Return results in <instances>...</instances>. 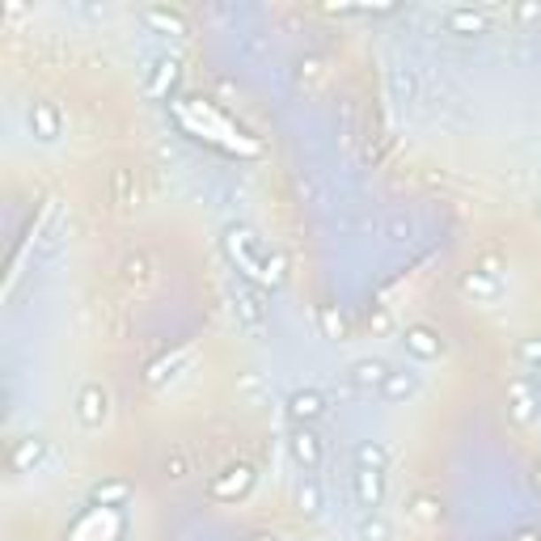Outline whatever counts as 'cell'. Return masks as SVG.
Returning <instances> with one entry per match:
<instances>
[{
	"mask_svg": "<svg viewBox=\"0 0 541 541\" xmlns=\"http://www.w3.org/2000/svg\"><path fill=\"white\" fill-rule=\"evenodd\" d=\"M317 322H322V334H326V339H343V313L334 309V305H322V309H317Z\"/></svg>",
	"mask_w": 541,
	"mask_h": 541,
	"instance_id": "603a6c76",
	"label": "cell"
},
{
	"mask_svg": "<svg viewBox=\"0 0 541 541\" xmlns=\"http://www.w3.org/2000/svg\"><path fill=\"white\" fill-rule=\"evenodd\" d=\"M389 461H393V453L381 440H360L355 445V469H389Z\"/></svg>",
	"mask_w": 541,
	"mask_h": 541,
	"instance_id": "2e32d148",
	"label": "cell"
},
{
	"mask_svg": "<svg viewBox=\"0 0 541 541\" xmlns=\"http://www.w3.org/2000/svg\"><path fill=\"white\" fill-rule=\"evenodd\" d=\"M355 537H360V541H389V537H393V524H389L381 512H360Z\"/></svg>",
	"mask_w": 541,
	"mask_h": 541,
	"instance_id": "e0dca14e",
	"label": "cell"
},
{
	"mask_svg": "<svg viewBox=\"0 0 541 541\" xmlns=\"http://www.w3.org/2000/svg\"><path fill=\"white\" fill-rule=\"evenodd\" d=\"M254 486V469L250 465H232V469H225L220 478H212V499H241L246 491Z\"/></svg>",
	"mask_w": 541,
	"mask_h": 541,
	"instance_id": "9c48e42d",
	"label": "cell"
},
{
	"mask_svg": "<svg viewBox=\"0 0 541 541\" xmlns=\"http://www.w3.org/2000/svg\"><path fill=\"white\" fill-rule=\"evenodd\" d=\"M123 279H127V284H135V288L153 284V263H149L144 254H127V258H123Z\"/></svg>",
	"mask_w": 541,
	"mask_h": 541,
	"instance_id": "ffe728a7",
	"label": "cell"
},
{
	"mask_svg": "<svg viewBox=\"0 0 541 541\" xmlns=\"http://www.w3.org/2000/svg\"><path fill=\"white\" fill-rule=\"evenodd\" d=\"M415 393H419V377L406 372V368H393L377 398H385V402H406V398H415Z\"/></svg>",
	"mask_w": 541,
	"mask_h": 541,
	"instance_id": "4fadbf2b",
	"label": "cell"
},
{
	"mask_svg": "<svg viewBox=\"0 0 541 541\" xmlns=\"http://www.w3.org/2000/svg\"><path fill=\"white\" fill-rule=\"evenodd\" d=\"M507 398H512V415H516L521 423H529L541 406V389L524 377V381H512V385H507Z\"/></svg>",
	"mask_w": 541,
	"mask_h": 541,
	"instance_id": "30bf717a",
	"label": "cell"
},
{
	"mask_svg": "<svg viewBox=\"0 0 541 541\" xmlns=\"http://www.w3.org/2000/svg\"><path fill=\"white\" fill-rule=\"evenodd\" d=\"M402 343H406V351H410L415 360H423V364H431V360H440V355H445V339H440L431 326H423V322L406 326Z\"/></svg>",
	"mask_w": 541,
	"mask_h": 541,
	"instance_id": "52a82bcc",
	"label": "cell"
},
{
	"mask_svg": "<svg viewBox=\"0 0 541 541\" xmlns=\"http://www.w3.org/2000/svg\"><path fill=\"white\" fill-rule=\"evenodd\" d=\"M296 499H301V507H305L309 516H317V512H322V486H317V478H313V474H305V483H301V491H296Z\"/></svg>",
	"mask_w": 541,
	"mask_h": 541,
	"instance_id": "7402d4cb",
	"label": "cell"
},
{
	"mask_svg": "<svg viewBox=\"0 0 541 541\" xmlns=\"http://www.w3.org/2000/svg\"><path fill=\"white\" fill-rule=\"evenodd\" d=\"M288 453H292V461L301 465L305 474H313V469H322V440H317V431L313 427H292V436H288Z\"/></svg>",
	"mask_w": 541,
	"mask_h": 541,
	"instance_id": "277c9868",
	"label": "cell"
},
{
	"mask_svg": "<svg viewBox=\"0 0 541 541\" xmlns=\"http://www.w3.org/2000/svg\"><path fill=\"white\" fill-rule=\"evenodd\" d=\"M165 474H170V478H187V457H182V453L165 457Z\"/></svg>",
	"mask_w": 541,
	"mask_h": 541,
	"instance_id": "484cf974",
	"label": "cell"
},
{
	"mask_svg": "<svg viewBox=\"0 0 541 541\" xmlns=\"http://www.w3.org/2000/svg\"><path fill=\"white\" fill-rule=\"evenodd\" d=\"M42 457H47V440L42 436H26V440H18V448H13V469L18 474H30V469H39Z\"/></svg>",
	"mask_w": 541,
	"mask_h": 541,
	"instance_id": "5bb4252c",
	"label": "cell"
},
{
	"mask_svg": "<svg viewBox=\"0 0 541 541\" xmlns=\"http://www.w3.org/2000/svg\"><path fill=\"white\" fill-rule=\"evenodd\" d=\"M351 491H355L360 512H381V503H385V469H355Z\"/></svg>",
	"mask_w": 541,
	"mask_h": 541,
	"instance_id": "5b68a950",
	"label": "cell"
},
{
	"mask_svg": "<svg viewBox=\"0 0 541 541\" xmlns=\"http://www.w3.org/2000/svg\"><path fill=\"white\" fill-rule=\"evenodd\" d=\"M445 30L448 34H486V13H478V9H465V4H457V9H448L445 13Z\"/></svg>",
	"mask_w": 541,
	"mask_h": 541,
	"instance_id": "7c38bea8",
	"label": "cell"
},
{
	"mask_svg": "<svg viewBox=\"0 0 541 541\" xmlns=\"http://www.w3.org/2000/svg\"><path fill=\"white\" fill-rule=\"evenodd\" d=\"M389 372H393V368H389L385 360L368 355V360H355V364L347 368V381L355 393H381V385L389 381Z\"/></svg>",
	"mask_w": 541,
	"mask_h": 541,
	"instance_id": "8992f818",
	"label": "cell"
},
{
	"mask_svg": "<svg viewBox=\"0 0 541 541\" xmlns=\"http://www.w3.org/2000/svg\"><path fill=\"white\" fill-rule=\"evenodd\" d=\"M393 237H410V225H406V220H393Z\"/></svg>",
	"mask_w": 541,
	"mask_h": 541,
	"instance_id": "83f0119b",
	"label": "cell"
},
{
	"mask_svg": "<svg viewBox=\"0 0 541 541\" xmlns=\"http://www.w3.org/2000/svg\"><path fill=\"white\" fill-rule=\"evenodd\" d=\"M174 80H178V59H156V72L149 77V85H144V89H149L153 97H161L170 85H174Z\"/></svg>",
	"mask_w": 541,
	"mask_h": 541,
	"instance_id": "44dd1931",
	"label": "cell"
},
{
	"mask_svg": "<svg viewBox=\"0 0 541 541\" xmlns=\"http://www.w3.org/2000/svg\"><path fill=\"white\" fill-rule=\"evenodd\" d=\"M59 127H64V118H59V110L51 102H34L30 106V132H34V140L51 144V140H59Z\"/></svg>",
	"mask_w": 541,
	"mask_h": 541,
	"instance_id": "8fae6325",
	"label": "cell"
},
{
	"mask_svg": "<svg viewBox=\"0 0 541 541\" xmlns=\"http://www.w3.org/2000/svg\"><path fill=\"white\" fill-rule=\"evenodd\" d=\"M288 415H292V423L313 427L322 415H326V398H322L317 389H296V393L288 398Z\"/></svg>",
	"mask_w": 541,
	"mask_h": 541,
	"instance_id": "ba28073f",
	"label": "cell"
},
{
	"mask_svg": "<svg viewBox=\"0 0 541 541\" xmlns=\"http://www.w3.org/2000/svg\"><path fill=\"white\" fill-rule=\"evenodd\" d=\"M415 512H419L423 521H436V503H431V499H419V503H415Z\"/></svg>",
	"mask_w": 541,
	"mask_h": 541,
	"instance_id": "4316f807",
	"label": "cell"
},
{
	"mask_svg": "<svg viewBox=\"0 0 541 541\" xmlns=\"http://www.w3.org/2000/svg\"><path fill=\"white\" fill-rule=\"evenodd\" d=\"M106 415H110V393L97 385V381H89V385H80V393H77V419H80V427H102L106 423Z\"/></svg>",
	"mask_w": 541,
	"mask_h": 541,
	"instance_id": "3957f363",
	"label": "cell"
},
{
	"mask_svg": "<svg viewBox=\"0 0 541 541\" xmlns=\"http://www.w3.org/2000/svg\"><path fill=\"white\" fill-rule=\"evenodd\" d=\"M144 21H149V26H153L156 34H170V39H174V34H187V21L178 18L174 9H144Z\"/></svg>",
	"mask_w": 541,
	"mask_h": 541,
	"instance_id": "d6986e66",
	"label": "cell"
},
{
	"mask_svg": "<svg viewBox=\"0 0 541 541\" xmlns=\"http://www.w3.org/2000/svg\"><path fill=\"white\" fill-rule=\"evenodd\" d=\"M225 246H229V258L237 263L241 279H250V284H263V288H267V258L270 254L263 250V241H258L246 225H232L229 237H225Z\"/></svg>",
	"mask_w": 541,
	"mask_h": 541,
	"instance_id": "6da1fadb",
	"label": "cell"
},
{
	"mask_svg": "<svg viewBox=\"0 0 541 541\" xmlns=\"http://www.w3.org/2000/svg\"><path fill=\"white\" fill-rule=\"evenodd\" d=\"M115 199L127 208V203H135L132 199V170H115Z\"/></svg>",
	"mask_w": 541,
	"mask_h": 541,
	"instance_id": "cb8c5ba5",
	"label": "cell"
},
{
	"mask_svg": "<svg viewBox=\"0 0 541 541\" xmlns=\"http://www.w3.org/2000/svg\"><path fill=\"white\" fill-rule=\"evenodd\" d=\"M232 313H237V326L254 334V339H263L267 334V305H263V296L254 284H241L237 296H232Z\"/></svg>",
	"mask_w": 541,
	"mask_h": 541,
	"instance_id": "7a4b0ae2",
	"label": "cell"
},
{
	"mask_svg": "<svg viewBox=\"0 0 541 541\" xmlns=\"http://www.w3.org/2000/svg\"><path fill=\"white\" fill-rule=\"evenodd\" d=\"M529 381H533V385L541 389V368H529Z\"/></svg>",
	"mask_w": 541,
	"mask_h": 541,
	"instance_id": "f1b7e54d",
	"label": "cell"
},
{
	"mask_svg": "<svg viewBox=\"0 0 541 541\" xmlns=\"http://www.w3.org/2000/svg\"><path fill=\"white\" fill-rule=\"evenodd\" d=\"M461 288H465V296H474V301H495L503 292V284L499 279H491V275H483V270H469L461 279Z\"/></svg>",
	"mask_w": 541,
	"mask_h": 541,
	"instance_id": "ac0fdd59",
	"label": "cell"
},
{
	"mask_svg": "<svg viewBox=\"0 0 541 541\" xmlns=\"http://www.w3.org/2000/svg\"><path fill=\"white\" fill-rule=\"evenodd\" d=\"M132 495V483H123V478H106V483H97L89 491V503L94 507H123Z\"/></svg>",
	"mask_w": 541,
	"mask_h": 541,
	"instance_id": "9a60e30c",
	"label": "cell"
},
{
	"mask_svg": "<svg viewBox=\"0 0 541 541\" xmlns=\"http://www.w3.org/2000/svg\"><path fill=\"white\" fill-rule=\"evenodd\" d=\"M521 360H524V368H541V339H524Z\"/></svg>",
	"mask_w": 541,
	"mask_h": 541,
	"instance_id": "d4e9b609",
	"label": "cell"
}]
</instances>
